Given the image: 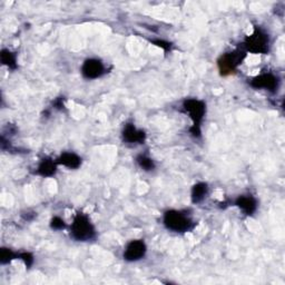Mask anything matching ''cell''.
Instances as JSON below:
<instances>
[{
  "label": "cell",
  "mask_w": 285,
  "mask_h": 285,
  "mask_svg": "<svg viewBox=\"0 0 285 285\" xmlns=\"http://www.w3.org/2000/svg\"><path fill=\"white\" fill-rule=\"evenodd\" d=\"M183 108H184V112L186 114H188L189 118H191L193 122L192 127L189 128V133H191V134L196 138L201 137L202 135L201 126L206 114L205 103L203 100L196 99V98H188L184 100V103H183Z\"/></svg>",
  "instance_id": "6da1fadb"
},
{
  "label": "cell",
  "mask_w": 285,
  "mask_h": 285,
  "mask_svg": "<svg viewBox=\"0 0 285 285\" xmlns=\"http://www.w3.org/2000/svg\"><path fill=\"white\" fill-rule=\"evenodd\" d=\"M71 233L74 239L79 242H87L92 240L96 236V231L92 224L90 217L84 213H77L74 217L71 226Z\"/></svg>",
  "instance_id": "7a4b0ae2"
},
{
  "label": "cell",
  "mask_w": 285,
  "mask_h": 285,
  "mask_svg": "<svg viewBox=\"0 0 285 285\" xmlns=\"http://www.w3.org/2000/svg\"><path fill=\"white\" fill-rule=\"evenodd\" d=\"M164 225L167 230L176 233H186L194 227L193 221L187 214L175 210L167 211L164 214Z\"/></svg>",
  "instance_id": "3957f363"
},
{
  "label": "cell",
  "mask_w": 285,
  "mask_h": 285,
  "mask_svg": "<svg viewBox=\"0 0 285 285\" xmlns=\"http://www.w3.org/2000/svg\"><path fill=\"white\" fill-rule=\"evenodd\" d=\"M243 46L246 52L252 54H268L270 49V38L265 31L255 27L253 34L245 38Z\"/></svg>",
  "instance_id": "277c9868"
},
{
  "label": "cell",
  "mask_w": 285,
  "mask_h": 285,
  "mask_svg": "<svg viewBox=\"0 0 285 285\" xmlns=\"http://www.w3.org/2000/svg\"><path fill=\"white\" fill-rule=\"evenodd\" d=\"M245 56L246 54L244 50H240V49H236L234 50V52L222 55L217 61L221 75L227 76L235 73L237 67L242 64Z\"/></svg>",
  "instance_id": "5b68a950"
},
{
  "label": "cell",
  "mask_w": 285,
  "mask_h": 285,
  "mask_svg": "<svg viewBox=\"0 0 285 285\" xmlns=\"http://www.w3.org/2000/svg\"><path fill=\"white\" fill-rule=\"evenodd\" d=\"M250 85L255 90H263L274 93L278 87V78L272 73H264L256 76L251 80Z\"/></svg>",
  "instance_id": "8992f818"
},
{
  "label": "cell",
  "mask_w": 285,
  "mask_h": 285,
  "mask_svg": "<svg viewBox=\"0 0 285 285\" xmlns=\"http://www.w3.org/2000/svg\"><path fill=\"white\" fill-rule=\"evenodd\" d=\"M147 252L146 244L142 239H134L126 246L124 252V259L127 262H136L142 259Z\"/></svg>",
  "instance_id": "52a82bcc"
},
{
  "label": "cell",
  "mask_w": 285,
  "mask_h": 285,
  "mask_svg": "<svg viewBox=\"0 0 285 285\" xmlns=\"http://www.w3.org/2000/svg\"><path fill=\"white\" fill-rule=\"evenodd\" d=\"M81 74L87 79H97L105 74L104 64L95 58L87 59L81 66Z\"/></svg>",
  "instance_id": "ba28073f"
},
{
  "label": "cell",
  "mask_w": 285,
  "mask_h": 285,
  "mask_svg": "<svg viewBox=\"0 0 285 285\" xmlns=\"http://www.w3.org/2000/svg\"><path fill=\"white\" fill-rule=\"evenodd\" d=\"M123 138L129 144H143L146 139V134L142 129H137L133 124H127L123 130Z\"/></svg>",
  "instance_id": "9c48e42d"
},
{
  "label": "cell",
  "mask_w": 285,
  "mask_h": 285,
  "mask_svg": "<svg viewBox=\"0 0 285 285\" xmlns=\"http://www.w3.org/2000/svg\"><path fill=\"white\" fill-rule=\"evenodd\" d=\"M235 205L246 215H253L257 210V202L252 195H240L235 201Z\"/></svg>",
  "instance_id": "30bf717a"
},
{
  "label": "cell",
  "mask_w": 285,
  "mask_h": 285,
  "mask_svg": "<svg viewBox=\"0 0 285 285\" xmlns=\"http://www.w3.org/2000/svg\"><path fill=\"white\" fill-rule=\"evenodd\" d=\"M56 163L58 164V165H62L67 168L77 169L81 164V158L77 154L66 151V153H62L58 158H57Z\"/></svg>",
  "instance_id": "8fae6325"
},
{
  "label": "cell",
  "mask_w": 285,
  "mask_h": 285,
  "mask_svg": "<svg viewBox=\"0 0 285 285\" xmlns=\"http://www.w3.org/2000/svg\"><path fill=\"white\" fill-rule=\"evenodd\" d=\"M57 165H58V164L56 163V161L54 162L52 158H43L39 165H38L37 174H39L40 176L43 177L53 176L55 175L57 170Z\"/></svg>",
  "instance_id": "7c38bea8"
},
{
  "label": "cell",
  "mask_w": 285,
  "mask_h": 285,
  "mask_svg": "<svg viewBox=\"0 0 285 285\" xmlns=\"http://www.w3.org/2000/svg\"><path fill=\"white\" fill-rule=\"evenodd\" d=\"M208 193V186L206 183H198L193 186L192 189V202L194 204H199L206 198Z\"/></svg>",
  "instance_id": "4fadbf2b"
},
{
  "label": "cell",
  "mask_w": 285,
  "mask_h": 285,
  "mask_svg": "<svg viewBox=\"0 0 285 285\" xmlns=\"http://www.w3.org/2000/svg\"><path fill=\"white\" fill-rule=\"evenodd\" d=\"M0 59H2V62L5 66H7L12 71H15L17 68V57L10 50L3 49L2 54H0Z\"/></svg>",
  "instance_id": "5bb4252c"
},
{
  "label": "cell",
  "mask_w": 285,
  "mask_h": 285,
  "mask_svg": "<svg viewBox=\"0 0 285 285\" xmlns=\"http://www.w3.org/2000/svg\"><path fill=\"white\" fill-rule=\"evenodd\" d=\"M136 162L139 165V167L143 168L144 170H146V172H149V170H153L155 169V163L154 161L151 160L150 157L146 156V155H138L136 158Z\"/></svg>",
  "instance_id": "9a60e30c"
},
{
  "label": "cell",
  "mask_w": 285,
  "mask_h": 285,
  "mask_svg": "<svg viewBox=\"0 0 285 285\" xmlns=\"http://www.w3.org/2000/svg\"><path fill=\"white\" fill-rule=\"evenodd\" d=\"M15 258H18L17 253L12 252L11 250L6 249V248H3L2 250H0V262H2V264H4V265L8 264Z\"/></svg>",
  "instance_id": "2e32d148"
},
{
  "label": "cell",
  "mask_w": 285,
  "mask_h": 285,
  "mask_svg": "<svg viewBox=\"0 0 285 285\" xmlns=\"http://www.w3.org/2000/svg\"><path fill=\"white\" fill-rule=\"evenodd\" d=\"M50 227H52L53 230L60 231V230L65 229L66 223H65V221L60 218L59 216H55L52 218V221H50Z\"/></svg>",
  "instance_id": "e0dca14e"
},
{
  "label": "cell",
  "mask_w": 285,
  "mask_h": 285,
  "mask_svg": "<svg viewBox=\"0 0 285 285\" xmlns=\"http://www.w3.org/2000/svg\"><path fill=\"white\" fill-rule=\"evenodd\" d=\"M18 258L23 259L24 263H25V265H26V267H27L28 269L31 267V265L34 264V256H33V254H31V253H29V252L19 253V254H18Z\"/></svg>",
  "instance_id": "ac0fdd59"
},
{
  "label": "cell",
  "mask_w": 285,
  "mask_h": 285,
  "mask_svg": "<svg viewBox=\"0 0 285 285\" xmlns=\"http://www.w3.org/2000/svg\"><path fill=\"white\" fill-rule=\"evenodd\" d=\"M153 43L158 47H161L163 48L165 52H167L168 49H170V43L167 42V41H164V40H161V39H157V40H153Z\"/></svg>",
  "instance_id": "d6986e66"
},
{
  "label": "cell",
  "mask_w": 285,
  "mask_h": 285,
  "mask_svg": "<svg viewBox=\"0 0 285 285\" xmlns=\"http://www.w3.org/2000/svg\"><path fill=\"white\" fill-rule=\"evenodd\" d=\"M55 106H57V108L61 109V107H64V104H62V99H61V98L57 99V100L55 101Z\"/></svg>",
  "instance_id": "ffe728a7"
}]
</instances>
